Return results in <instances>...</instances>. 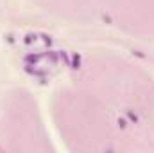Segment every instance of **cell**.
Returning a JSON list of instances; mask_svg holds the SVG:
<instances>
[{"mask_svg": "<svg viewBox=\"0 0 154 153\" xmlns=\"http://www.w3.org/2000/svg\"><path fill=\"white\" fill-rule=\"evenodd\" d=\"M125 115H127V119H129L131 122H134V124L138 122V115H136V114H133L131 110H127V112H125Z\"/></svg>", "mask_w": 154, "mask_h": 153, "instance_id": "cell-2", "label": "cell"}, {"mask_svg": "<svg viewBox=\"0 0 154 153\" xmlns=\"http://www.w3.org/2000/svg\"><path fill=\"white\" fill-rule=\"evenodd\" d=\"M118 126H120V128H125V126H127V122H125L124 119H118Z\"/></svg>", "mask_w": 154, "mask_h": 153, "instance_id": "cell-3", "label": "cell"}, {"mask_svg": "<svg viewBox=\"0 0 154 153\" xmlns=\"http://www.w3.org/2000/svg\"><path fill=\"white\" fill-rule=\"evenodd\" d=\"M70 67H72V69H81V56H79L77 52H74V54H72V61H70Z\"/></svg>", "mask_w": 154, "mask_h": 153, "instance_id": "cell-1", "label": "cell"}]
</instances>
